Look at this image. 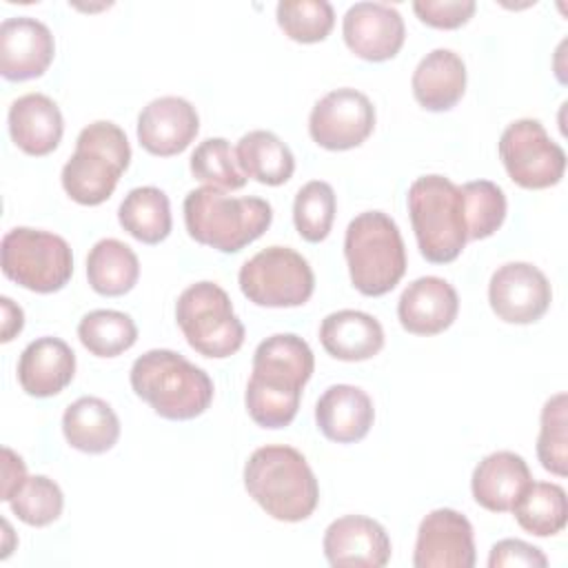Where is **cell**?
<instances>
[{"instance_id": "obj_5", "label": "cell", "mask_w": 568, "mask_h": 568, "mask_svg": "<svg viewBox=\"0 0 568 568\" xmlns=\"http://www.w3.org/2000/svg\"><path fill=\"white\" fill-rule=\"evenodd\" d=\"M344 257L353 286L368 297L390 293L406 273L399 226L384 211H364L348 222Z\"/></svg>"}, {"instance_id": "obj_30", "label": "cell", "mask_w": 568, "mask_h": 568, "mask_svg": "<svg viewBox=\"0 0 568 568\" xmlns=\"http://www.w3.org/2000/svg\"><path fill=\"white\" fill-rule=\"evenodd\" d=\"M510 510L526 532L535 537L557 535L568 519L566 490L552 481H530Z\"/></svg>"}, {"instance_id": "obj_20", "label": "cell", "mask_w": 568, "mask_h": 568, "mask_svg": "<svg viewBox=\"0 0 568 568\" xmlns=\"http://www.w3.org/2000/svg\"><path fill=\"white\" fill-rule=\"evenodd\" d=\"M315 422L326 439L355 444L368 435L375 422L373 399L359 386L333 384L315 404Z\"/></svg>"}, {"instance_id": "obj_3", "label": "cell", "mask_w": 568, "mask_h": 568, "mask_svg": "<svg viewBox=\"0 0 568 568\" xmlns=\"http://www.w3.org/2000/svg\"><path fill=\"white\" fill-rule=\"evenodd\" d=\"M129 382L140 399L171 422L195 419L213 402L209 373L169 348L142 353L131 366Z\"/></svg>"}, {"instance_id": "obj_27", "label": "cell", "mask_w": 568, "mask_h": 568, "mask_svg": "<svg viewBox=\"0 0 568 568\" xmlns=\"http://www.w3.org/2000/svg\"><path fill=\"white\" fill-rule=\"evenodd\" d=\"M240 171L266 186H280L291 180L295 171V158L291 149L271 131L255 129L240 138L235 146Z\"/></svg>"}, {"instance_id": "obj_25", "label": "cell", "mask_w": 568, "mask_h": 568, "mask_svg": "<svg viewBox=\"0 0 568 568\" xmlns=\"http://www.w3.org/2000/svg\"><path fill=\"white\" fill-rule=\"evenodd\" d=\"M320 342L335 359L364 362L382 351L384 328L379 320L364 311L342 308L322 320Z\"/></svg>"}, {"instance_id": "obj_4", "label": "cell", "mask_w": 568, "mask_h": 568, "mask_svg": "<svg viewBox=\"0 0 568 568\" xmlns=\"http://www.w3.org/2000/svg\"><path fill=\"white\" fill-rule=\"evenodd\" d=\"M189 235L215 251L237 253L266 233L273 209L262 197H229L213 186H200L184 197Z\"/></svg>"}, {"instance_id": "obj_13", "label": "cell", "mask_w": 568, "mask_h": 568, "mask_svg": "<svg viewBox=\"0 0 568 568\" xmlns=\"http://www.w3.org/2000/svg\"><path fill=\"white\" fill-rule=\"evenodd\" d=\"M488 302L501 322L532 324L550 308L552 288L535 264L508 262L488 282Z\"/></svg>"}, {"instance_id": "obj_34", "label": "cell", "mask_w": 568, "mask_h": 568, "mask_svg": "<svg viewBox=\"0 0 568 568\" xmlns=\"http://www.w3.org/2000/svg\"><path fill=\"white\" fill-rule=\"evenodd\" d=\"M191 173L217 191H235L246 184L235 151L224 138H206L191 153Z\"/></svg>"}, {"instance_id": "obj_33", "label": "cell", "mask_w": 568, "mask_h": 568, "mask_svg": "<svg viewBox=\"0 0 568 568\" xmlns=\"http://www.w3.org/2000/svg\"><path fill=\"white\" fill-rule=\"evenodd\" d=\"M468 240L490 237L506 220V195L490 180H475L462 186Z\"/></svg>"}, {"instance_id": "obj_17", "label": "cell", "mask_w": 568, "mask_h": 568, "mask_svg": "<svg viewBox=\"0 0 568 568\" xmlns=\"http://www.w3.org/2000/svg\"><path fill=\"white\" fill-rule=\"evenodd\" d=\"M324 557L331 566L382 568L390 559V537L386 528L364 515H344L328 524L324 532Z\"/></svg>"}, {"instance_id": "obj_8", "label": "cell", "mask_w": 568, "mask_h": 568, "mask_svg": "<svg viewBox=\"0 0 568 568\" xmlns=\"http://www.w3.org/2000/svg\"><path fill=\"white\" fill-rule=\"evenodd\" d=\"M175 320L189 346L204 357L224 359L244 344V324L229 293L215 282H195L184 288L175 304Z\"/></svg>"}, {"instance_id": "obj_18", "label": "cell", "mask_w": 568, "mask_h": 568, "mask_svg": "<svg viewBox=\"0 0 568 568\" xmlns=\"http://www.w3.org/2000/svg\"><path fill=\"white\" fill-rule=\"evenodd\" d=\"M200 131L195 106L178 95L151 100L138 115V142L151 155L169 158L182 153Z\"/></svg>"}, {"instance_id": "obj_41", "label": "cell", "mask_w": 568, "mask_h": 568, "mask_svg": "<svg viewBox=\"0 0 568 568\" xmlns=\"http://www.w3.org/2000/svg\"><path fill=\"white\" fill-rule=\"evenodd\" d=\"M0 306H2V342H11L24 326V313L18 304H13L11 297H0Z\"/></svg>"}, {"instance_id": "obj_7", "label": "cell", "mask_w": 568, "mask_h": 568, "mask_svg": "<svg viewBox=\"0 0 568 568\" xmlns=\"http://www.w3.org/2000/svg\"><path fill=\"white\" fill-rule=\"evenodd\" d=\"M129 162L131 146L126 133L109 120L91 122L80 131L75 151L62 166V189L73 202L98 206L111 197Z\"/></svg>"}, {"instance_id": "obj_15", "label": "cell", "mask_w": 568, "mask_h": 568, "mask_svg": "<svg viewBox=\"0 0 568 568\" xmlns=\"http://www.w3.org/2000/svg\"><path fill=\"white\" fill-rule=\"evenodd\" d=\"M342 33L357 58L384 62L399 53L406 27L399 11L386 2H355L344 13Z\"/></svg>"}, {"instance_id": "obj_38", "label": "cell", "mask_w": 568, "mask_h": 568, "mask_svg": "<svg viewBox=\"0 0 568 568\" xmlns=\"http://www.w3.org/2000/svg\"><path fill=\"white\" fill-rule=\"evenodd\" d=\"M477 4L473 0H415L413 11L433 29H459L466 24Z\"/></svg>"}, {"instance_id": "obj_35", "label": "cell", "mask_w": 568, "mask_h": 568, "mask_svg": "<svg viewBox=\"0 0 568 568\" xmlns=\"http://www.w3.org/2000/svg\"><path fill=\"white\" fill-rule=\"evenodd\" d=\"M277 24L295 42H322L333 24L335 11L326 0H282L277 2Z\"/></svg>"}, {"instance_id": "obj_40", "label": "cell", "mask_w": 568, "mask_h": 568, "mask_svg": "<svg viewBox=\"0 0 568 568\" xmlns=\"http://www.w3.org/2000/svg\"><path fill=\"white\" fill-rule=\"evenodd\" d=\"M27 479V466L18 453H13L9 446L2 448V501H11V497L18 493V488Z\"/></svg>"}, {"instance_id": "obj_12", "label": "cell", "mask_w": 568, "mask_h": 568, "mask_svg": "<svg viewBox=\"0 0 568 568\" xmlns=\"http://www.w3.org/2000/svg\"><path fill=\"white\" fill-rule=\"evenodd\" d=\"M375 129V106L366 93L342 87L320 98L308 115L313 142L328 151H348L366 142Z\"/></svg>"}, {"instance_id": "obj_36", "label": "cell", "mask_w": 568, "mask_h": 568, "mask_svg": "<svg viewBox=\"0 0 568 568\" xmlns=\"http://www.w3.org/2000/svg\"><path fill=\"white\" fill-rule=\"evenodd\" d=\"M9 506L20 521L42 528L53 524L62 515L64 495L60 486L47 475H33L24 479V484L11 497Z\"/></svg>"}, {"instance_id": "obj_29", "label": "cell", "mask_w": 568, "mask_h": 568, "mask_svg": "<svg viewBox=\"0 0 568 568\" xmlns=\"http://www.w3.org/2000/svg\"><path fill=\"white\" fill-rule=\"evenodd\" d=\"M120 226L142 244H160L171 233V204L162 189L138 186L131 189L120 209Z\"/></svg>"}, {"instance_id": "obj_14", "label": "cell", "mask_w": 568, "mask_h": 568, "mask_svg": "<svg viewBox=\"0 0 568 568\" xmlns=\"http://www.w3.org/2000/svg\"><path fill=\"white\" fill-rule=\"evenodd\" d=\"M415 568H473L475 537L470 521L453 508L430 510L419 528L413 552Z\"/></svg>"}, {"instance_id": "obj_9", "label": "cell", "mask_w": 568, "mask_h": 568, "mask_svg": "<svg viewBox=\"0 0 568 568\" xmlns=\"http://www.w3.org/2000/svg\"><path fill=\"white\" fill-rule=\"evenodd\" d=\"M2 273L33 293H55L73 275V253L64 237L16 226L2 237Z\"/></svg>"}, {"instance_id": "obj_1", "label": "cell", "mask_w": 568, "mask_h": 568, "mask_svg": "<svg viewBox=\"0 0 568 568\" xmlns=\"http://www.w3.org/2000/svg\"><path fill=\"white\" fill-rule=\"evenodd\" d=\"M315 371L311 346L295 333H275L257 344L244 404L262 428L288 426L300 408L302 388Z\"/></svg>"}, {"instance_id": "obj_31", "label": "cell", "mask_w": 568, "mask_h": 568, "mask_svg": "<svg viewBox=\"0 0 568 568\" xmlns=\"http://www.w3.org/2000/svg\"><path fill=\"white\" fill-rule=\"evenodd\" d=\"M82 346L95 357H118L138 339V326L131 315L111 308L87 313L78 324Z\"/></svg>"}, {"instance_id": "obj_26", "label": "cell", "mask_w": 568, "mask_h": 568, "mask_svg": "<svg viewBox=\"0 0 568 568\" xmlns=\"http://www.w3.org/2000/svg\"><path fill=\"white\" fill-rule=\"evenodd\" d=\"M62 433L71 448L102 455L118 444L120 419L104 399L87 395L67 406L62 415Z\"/></svg>"}, {"instance_id": "obj_32", "label": "cell", "mask_w": 568, "mask_h": 568, "mask_svg": "<svg viewBox=\"0 0 568 568\" xmlns=\"http://www.w3.org/2000/svg\"><path fill=\"white\" fill-rule=\"evenodd\" d=\"M335 191L324 180L306 182L293 202V222L300 237L306 242H322L328 237L335 220Z\"/></svg>"}, {"instance_id": "obj_22", "label": "cell", "mask_w": 568, "mask_h": 568, "mask_svg": "<svg viewBox=\"0 0 568 568\" xmlns=\"http://www.w3.org/2000/svg\"><path fill=\"white\" fill-rule=\"evenodd\" d=\"M9 133L27 155H49L62 140L64 120L58 104L44 93H24L9 106Z\"/></svg>"}, {"instance_id": "obj_21", "label": "cell", "mask_w": 568, "mask_h": 568, "mask_svg": "<svg viewBox=\"0 0 568 568\" xmlns=\"http://www.w3.org/2000/svg\"><path fill=\"white\" fill-rule=\"evenodd\" d=\"M75 375V353L60 337H38L24 346L18 359V382L31 397L62 393Z\"/></svg>"}, {"instance_id": "obj_28", "label": "cell", "mask_w": 568, "mask_h": 568, "mask_svg": "<svg viewBox=\"0 0 568 568\" xmlns=\"http://www.w3.org/2000/svg\"><path fill=\"white\" fill-rule=\"evenodd\" d=\"M138 277L140 262L135 251L115 237L95 242L87 255V280L100 295H124L138 284Z\"/></svg>"}, {"instance_id": "obj_19", "label": "cell", "mask_w": 568, "mask_h": 568, "mask_svg": "<svg viewBox=\"0 0 568 568\" xmlns=\"http://www.w3.org/2000/svg\"><path fill=\"white\" fill-rule=\"evenodd\" d=\"M457 291L437 275L413 280L397 302L399 324L413 335H437L457 320Z\"/></svg>"}, {"instance_id": "obj_2", "label": "cell", "mask_w": 568, "mask_h": 568, "mask_svg": "<svg viewBox=\"0 0 568 568\" xmlns=\"http://www.w3.org/2000/svg\"><path fill=\"white\" fill-rule=\"evenodd\" d=\"M246 493L277 521H304L320 501V486L306 457L284 444L262 446L244 464Z\"/></svg>"}, {"instance_id": "obj_11", "label": "cell", "mask_w": 568, "mask_h": 568, "mask_svg": "<svg viewBox=\"0 0 568 568\" xmlns=\"http://www.w3.org/2000/svg\"><path fill=\"white\" fill-rule=\"evenodd\" d=\"M499 158L506 173L521 189H548L566 173L564 149L532 118L510 122L499 138Z\"/></svg>"}, {"instance_id": "obj_39", "label": "cell", "mask_w": 568, "mask_h": 568, "mask_svg": "<svg viewBox=\"0 0 568 568\" xmlns=\"http://www.w3.org/2000/svg\"><path fill=\"white\" fill-rule=\"evenodd\" d=\"M490 568H506V566H526V568H546L548 557L532 544L521 539H501L490 548L488 555Z\"/></svg>"}, {"instance_id": "obj_37", "label": "cell", "mask_w": 568, "mask_h": 568, "mask_svg": "<svg viewBox=\"0 0 568 568\" xmlns=\"http://www.w3.org/2000/svg\"><path fill=\"white\" fill-rule=\"evenodd\" d=\"M566 393L552 395L541 408V428L537 437V457L546 470L564 477L568 473V433H566Z\"/></svg>"}, {"instance_id": "obj_6", "label": "cell", "mask_w": 568, "mask_h": 568, "mask_svg": "<svg viewBox=\"0 0 568 568\" xmlns=\"http://www.w3.org/2000/svg\"><path fill=\"white\" fill-rule=\"evenodd\" d=\"M408 213L419 253L433 264L457 260L468 242L464 195L450 178L430 173L408 186Z\"/></svg>"}, {"instance_id": "obj_16", "label": "cell", "mask_w": 568, "mask_h": 568, "mask_svg": "<svg viewBox=\"0 0 568 568\" xmlns=\"http://www.w3.org/2000/svg\"><path fill=\"white\" fill-rule=\"evenodd\" d=\"M55 55L51 29L29 16L7 18L0 24V73L11 82L40 78Z\"/></svg>"}, {"instance_id": "obj_10", "label": "cell", "mask_w": 568, "mask_h": 568, "mask_svg": "<svg viewBox=\"0 0 568 568\" xmlns=\"http://www.w3.org/2000/svg\"><path fill=\"white\" fill-rule=\"evenodd\" d=\"M237 282L248 302L266 308L302 306L315 291L311 264L288 246H268L255 253L242 264Z\"/></svg>"}, {"instance_id": "obj_24", "label": "cell", "mask_w": 568, "mask_h": 568, "mask_svg": "<svg viewBox=\"0 0 568 568\" xmlns=\"http://www.w3.org/2000/svg\"><path fill=\"white\" fill-rule=\"evenodd\" d=\"M410 87L415 100L426 111H448L466 91V64L450 49H433L415 67Z\"/></svg>"}, {"instance_id": "obj_23", "label": "cell", "mask_w": 568, "mask_h": 568, "mask_svg": "<svg viewBox=\"0 0 568 568\" xmlns=\"http://www.w3.org/2000/svg\"><path fill=\"white\" fill-rule=\"evenodd\" d=\"M532 481L526 459L513 450L486 455L473 470L470 490L475 501L490 513H506Z\"/></svg>"}]
</instances>
